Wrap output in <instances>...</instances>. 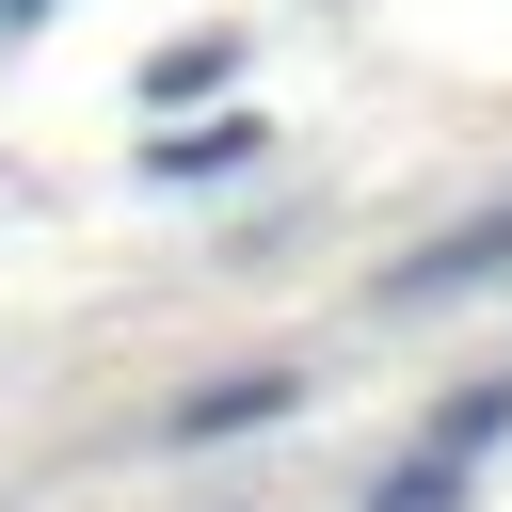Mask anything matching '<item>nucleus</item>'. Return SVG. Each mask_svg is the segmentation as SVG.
<instances>
[{
  "instance_id": "obj_1",
  "label": "nucleus",
  "mask_w": 512,
  "mask_h": 512,
  "mask_svg": "<svg viewBox=\"0 0 512 512\" xmlns=\"http://www.w3.org/2000/svg\"><path fill=\"white\" fill-rule=\"evenodd\" d=\"M480 272H512V208H480V224H448V240H432V256H400L384 288H400V304H448V288H480Z\"/></svg>"
},
{
  "instance_id": "obj_2",
  "label": "nucleus",
  "mask_w": 512,
  "mask_h": 512,
  "mask_svg": "<svg viewBox=\"0 0 512 512\" xmlns=\"http://www.w3.org/2000/svg\"><path fill=\"white\" fill-rule=\"evenodd\" d=\"M288 400H304L288 368H224V384H192V400H176V432H192V448H208V432H272Z\"/></svg>"
},
{
  "instance_id": "obj_3",
  "label": "nucleus",
  "mask_w": 512,
  "mask_h": 512,
  "mask_svg": "<svg viewBox=\"0 0 512 512\" xmlns=\"http://www.w3.org/2000/svg\"><path fill=\"white\" fill-rule=\"evenodd\" d=\"M224 160H256V112H208V128H160L144 144V176H224Z\"/></svg>"
},
{
  "instance_id": "obj_4",
  "label": "nucleus",
  "mask_w": 512,
  "mask_h": 512,
  "mask_svg": "<svg viewBox=\"0 0 512 512\" xmlns=\"http://www.w3.org/2000/svg\"><path fill=\"white\" fill-rule=\"evenodd\" d=\"M368 512H464V464H448V448H416V464H384V480H368Z\"/></svg>"
},
{
  "instance_id": "obj_5",
  "label": "nucleus",
  "mask_w": 512,
  "mask_h": 512,
  "mask_svg": "<svg viewBox=\"0 0 512 512\" xmlns=\"http://www.w3.org/2000/svg\"><path fill=\"white\" fill-rule=\"evenodd\" d=\"M224 64H240V48H224V32H192V48H160V64H144V96H160V112H192Z\"/></svg>"
},
{
  "instance_id": "obj_6",
  "label": "nucleus",
  "mask_w": 512,
  "mask_h": 512,
  "mask_svg": "<svg viewBox=\"0 0 512 512\" xmlns=\"http://www.w3.org/2000/svg\"><path fill=\"white\" fill-rule=\"evenodd\" d=\"M496 432H512V384H464V400H448V416H432V448H448V464H480V448H496Z\"/></svg>"
},
{
  "instance_id": "obj_7",
  "label": "nucleus",
  "mask_w": 512,
  "mask_h": 512,
  "mask_svg": "<svg viewBox=\"0 0 512 512\" xmlns=\"http://www.w3.org/2000/svg\"><path fill=\"white\" fill-rule=\"evenodd\" d=\"M0 16H48V0H0Z\"/></svg>"
}]
</instances>
